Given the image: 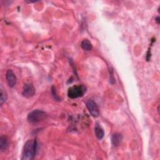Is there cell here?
Wrapping results in <instances>:
<instances>
[{
    "instance_id": "cell-1",
    "label": "cell",
    "mask_w": 160,
    "mask_h": 160,
    "mask_svg": "<svg viewBox=\"0 0 160 160\" xmlns=\"http://www.w3.org/2000/svg\"><path fill=\"white\" fill-rule=\"evenodd\" d=\"M38 147V143L36 139L28 140L23 146L22 159L32 160L34 159Z\"/></svg>"
},
{
    "instance_id": "cell-2",
    "label": "cell",
    "mask_w": 160,
    "mask_h": 160,
    "mask_svg": "<svg viewBox=\"0 0 160 160\" xmlns=\"http://www.w3.org/2000/svg\"><path fill=\"white\" fill-rule=\"evenodd\" d=\"M47 114L39 109H35L30 112L28 115V120L31 123H38L47 118Z\"/></svg>"
},
{
    "instance_id": "cell-3",
    "label": "cell",
    "mask_w": 160,
    "mask_h": 160,
    "mask_svg": "<svg viewBox=\"0 0 160 160\" xmlns=\"http://www.w3.org/2000/svg\"><path fill=\"white\" fill-rule=\"evenodd\" d=\"M86 89L83 85L73 86L68 89V96L72 99L82 97L86 93Z\"/></svg>"
},
{
    "instance_id": "cell-4",
    "label": "cell",
    "mask_w": 160,
    "mask_h": 160,
    "mask_svg": "<svg viewBox=\"0 0 160 160\" xmlns=\"http://www.w3.org/2000/svg\"><path fill=\"white\" fill-rule=\"evenodd\" d=\"M86 107L89 113L93 117H98L99 115V108L97 104L92 99H89L86 102Z\"/></svg>"
},
{
    "instance_id": "cell-5",
    "label": "cell",
    "mask_w": 160,
    "mask_h": 160,
    "mask_svg": "<svg viewBox=\"0 0 160 160\" xmlns=\"http://www.w3.org/2000/svg\"><path fill=\"white\" fill-rule=\"evenodd\" d=\"M22 94L26 98H31L35 94V88L32 84H25L23 88Z\"/></svg>"
},
{
    "instance_id": "cell-6",
    "label": "cell",
    "mask_w": 160,
    "mask_h": 160,
    "mask_svg": "<svg viewBox=\"0 0 160 160\" xmlns=\"http://www.w3.org/2000/svg\"><path fill=\"white\" fill-rule=\"evenodd\" d=\"M6 81H7V83L9 86L11 88L14 87L15 85L16 84L17 79H16L15 74L14 73V72L12 71V70L11 69L8 70V72H6Z\"/></svg>"
},
{
    "instance_id": "cell-7",
    "label": "cell",
    "mask_w": 160,
    "mask_h": 160,
    "mask_svg": "<svg viewBox=\"0 0 160 160\" xmlns=\"http://www.w3.org/2000/svg\"><path fill=\"white\" fill-rule=\"evenodd\" d=\"M95 133L96 138L101 140L104 138L105 136V132L103 129L98 124H96L95 127Z\"/></svg>"
},
{
    "instance_id": "cell-8",
    "label": "cell",
    "mask_w": 160,
    "mask_h": 160,
    "mask_svg": "<svg viewBox=\"0 0 160 160\" xmlns=\"http://www.w3.org/2000/svg\"><path fill=\"white\" fill-rule=\"evenodd\" d=\"M122 141V136L119 133H115L112 136V142L114 146H118Z\"/></svg>"
},
{
    "instance_id": "cell-9",
    "label": "cell",
    "mask_w": 160,
    "mask_h": 160,
    "mask_svg": "<svg viewBox=\"0 0 160 160\" xmlns=\"http://www.w3.org/2000/svg\"><path fill=\"white\" fill-rule=\"evenodd\" d=\"M81 46L82 48V49H83L85 51L89 52V51H91L92 49L93 46L92 43L90 42L88 39H84L82 41V43H81Z\"/></svg>"
},
{
    "instance_id": "cell-10",
    "label": "cell",
    "mask_w": 160,
    "mask_h": 160,
    "mask_svg": "<svg viewBox=\"0 0 160 160\" xmlns=\"http://www.w3.org/2000/svg\"><path fill=\"white\" fill-rule=\"evenodd\" d=\"M8 146V139L5 136H2L0 138V149L2 151H5Z\"/></svg>"
},
{
    "instance_id": "cell-11",
    "label": "cell",
    "mask_w": 160,
    "mask_h": 160,
    "mask_svg": "<svg viewBox=\"0 0 160 160\" xmlns=\"http://www.w3.org/2000/svg\"><path fill=\"white\" fill-rule=\"evenodd\" d=\"M6 99H7V94L2 87L1 93H0V104H1V106H2L6 102Z\"/></svg>"
},
{
    "instance_id": "cell-12",
    "label": "cell",
    "mask_w": 160,
    "mask_h": 160,
    "mask_svg": "<svg viewBox=\"0 0 160 160\" xmlns=\"http://www.w3.org/2000/svg\"><path fill=\"white\" fill-rule=\"evenodd\" d=\"M52 93H53V96H54V98L55 100H56V101H59V98L56 95V89L55 88L54 86L52 87Z\"/></svg>"
},
{
    "instance_id": "cell-13",
    "label": "cell",
    "mask_w": 160,
    "mask_h": 160,
    "mask_svg": "<svg viewBox=\"0 0 160 160\" xmlns=\"http://www.w3.org/2000/svg\"><path fill=\"white\" fill-rule=\"evenodd\" d=\"M155 21L156 22V23H157L158 25H159V23H160V18L159 16H157L155 18Z\"/></svg>"
}]
</instances>
